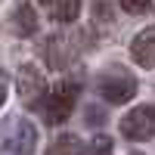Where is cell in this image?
I'll use <instances>...</instances> for the list:
<instances>
[{
    "instance_id": "obj_1",
    "label": "cell",
    "mask_w": 155,
    "mask_h": 155,
    "mask_svg": "<svg viewBox=\"0 0 155 155\" xmlns=\"http://www.w3.org/2000/svg\"><path fill=\"white\" fill-rule=\"evenodd\" d=\"M37 143V130L25 118H9L0 124V155H31Z\"/></svg>"
},
{
    "instance_id": "obj_2",
    "label": "cell",
    "mask_w": 155,
    "mask_h": 155,
    "mask_svg": "<svg viewBox=\"0 0 155 155\" xmlns=\"http://www.w3.org/2000/svg\"><path fill=\"white\" fill-rule=\"evenodd\" d=\"M121 134L127 140H137V143H146L155 134V112L152 106H137L134 112H127L121 118Z\"/></svg>"
},
{
    "instance_id": "obj_3",
    "label": "cell",
    "mask_w": 155,
    "mask_h": 155,
    "mask_svg": "<svg viewBox=\"0 0 155 155\" xmlns=\"http://www.w3.org/2000/svg\"><path fill=\"white\" fill-rule=\"evenodd\" d=\"M78 102V84L74 81H62L59 87H53V93H50V102H47V121L50 124H59L65 121L71 109Z\"/></svg>"
},
{
    "instance_id": "obj_4",
    "label": "cell",
    "mask_w": 155,
    "mask_h": 155,
    "mask_svg": "<svg viewBox=\"0 0 155 155\" xmlns=\"http://www.w3.org/2000/svg\"><path fill=\"white\" fill-rule=\"evenodd\" d=\"M99 93L106 96L109 102H127L134 93H137V81L130 74H124V71H106V74H99Z\"/></svg>"
},
{
    "instance_id": "obj_5",
    "label": "cell",
    "mask_w": 155,
    "mask_h": 155,
    "mask_svg": "<svg viewBox=\"0 0 155 155\" xmlns=\"http://www.w3.org/2000/svg\"><path fill=\"white\" fill-rule=\"evenodd\" d=\"M16 87H19V99L25 102V106H34V102L44 99V93H47V81H44V74L34 65H22L19 68Z\"/></svg>"
},
{
    "instance_id": "obj_6",
    "label": "cell",
    "mask_w": 155,
    "mask_h": 155,
    "mask_svg": "<svg viewBox=\"0 0 155 155\" xmlns=\"http://www.w3.org/2000/svg\"><path fill=\"white\" fill-rule=\"evenodd\" d=\"M130 53H134V62H137V65H143V68H152V65H155V31H152V28H143V31L134 37Z\"/></svg>"
},
{
    "instance_id": "obj_7",
    "label": "cell",
    "mask_w": 155,
    "mask_h": 155,
    "mask_svg": "<svg viewBox=\"0 0 155 155\" xmlns=\"http://www.w3.org/2000/svg\"><path fill=\"white\" fill-rule=\"evenodd\" d=\"M81 12V0H50V16L56 22H74Z\"/></svg>"
},
{
    "instance_id": "obj_8",
    "label": "cell",
    "mask_w": 155,
    "mask_h": 155,
    "mask_svg": "<svg viewBox=\"0 0 155 155\" xmlns=\"http://www.w3.org/2000/svg\"><path fill=\"white\" fill-rule=\"evenodd\" d=\"M47 155H84V146L74 134H62L53 140V146L47 149Z\"/></svg>"
},
{
    "instance_id": "obj_9",
    "label": "cell",
    "mask_w": 155,
    "mask_h": 155,
    "mask_svg": "<svg viewBox=\"0 0 155 155\" xmlns=\"http://www.w3.org/2000/svg\"><path fill=\"white\" fill-rule=\"evenodd\" d=\"M16 25H19V34H34L37 31V16L28 3H19L16 9Z\"/></svg>"
},
{
    "instance_id": "obj_10",
    "label": "cell",
    "mask_w": 155,
    "mask_h": 155,
    "mask_svg": "<svg viewBox=\"0 0 155 155\" xmlns=\"http://www.w3.org/2000/svg\"><path fill=\"white\" fill-rule=\"evenodd\" d=\"M124 12H130V16H143V12L152 9V0H118Z\"/></svg>"
},
{
    "instance_id": "obj_11",
    "label": "cell",
    "mask_w": 155,
    "mask_h": 155,
    "mask_svg": "<svg viewBox=\"0 0 155 155\" xmlns=\"http://www.w3.org/2000/svg\"><path fill=\"white\" fill-rule=\"evenodd\" d=\"M90 155H112V140H109V137H93V143H90Z\"/></svg>"
},
{
    "instance_id": "obj_12",
    "label": "cell",
    "mask_w": 155,
    "mask_h": 155,
    "mask_svg": "<svg viewBox=\"0 0 155 155\" xmlns=\"http://www.w3.org/2000/svg\"><path fill=\"white\" fill-rule=\"evenodd\" d=\"M41 6H47V9H50V0H41Z\"/></svg>"
}]
</instances>
